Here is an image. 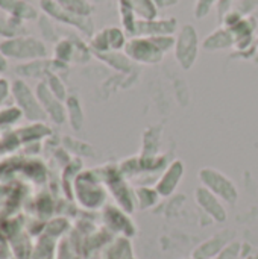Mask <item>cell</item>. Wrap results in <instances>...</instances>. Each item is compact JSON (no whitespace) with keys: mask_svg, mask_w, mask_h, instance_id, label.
<instances>
[{"mask_svg":"<svg viewBox=\"0 0 258 259\" xmlns=\"http://www.w3.org/2000/svg\"><path fill=\"white\" fill-rule=\"evenodd\" d=\"M0 52L5 58L14 59H35L46 56V47L43 42L32 36H17L0 42Z\"/></svg>","mask_w":258,"mask_h":259,"instance_id":"obj_1","label":"cell"},{"mask_svg":"<svg viewBox=\"0 0 258 259\" xmlns=\"http://www.w3.org/2000/svg\"><path fill=\"white\" fill-rule=\"evenodd\" d=\"M12 94L14 99L20 108V112L29 118L30 121H40L46 117V112L38 100V97H35L32 94V91L29 90V87L23 82V80H15L12 85Z\"/></svg>","mask_w":258,"mask_h":259,"instance_id":"obj_2","label":"cell"},{"mask_svg":"<svg viewBox=\"0 0 258 259\" xmlns=\"http://www.w3.org/2000/svg\"><path fill=\"white\" fill-rule=\"evenodd\" d=\"M0 9L11 14L18 20H29L35 18L36 12L32 6H29L24 0H0Z\"/></svg>","mask_w":258,"mask_h":259,"instance_id":"obj_3","label":"cell"},{"mask_svg":"<svg viewBox=\"0 0 258 259\" xmlns=\"http://www.w3.org/2000/svg\"><path fill=\"white\" fill-rule=\"evenodd\" d=\"M20 24H21V20H18L15 17H11L9 20L0 17V35L8 36V38H14L20 29Z\"/></svg>","mask_w":258,"mask_h":259,"instance_id":"obj_4","label":"cell"},{"mask_svg":"<svg viewBox=\"0 0 258 259\" xmlns=\"http://www.w3.org/2000/svg\"><path fill=\"white\" fill-rule=\"evenodd\" d=\"M6 67H8V64H6V58H5V55L0 52V73H3V71L6 70Z\"/></svg>","mask_w":258,"mask_h":259,"instance_id":"obj_5","label":"cell"}]
</instances>
